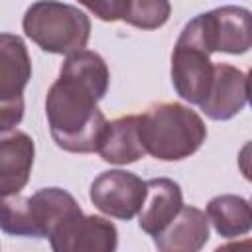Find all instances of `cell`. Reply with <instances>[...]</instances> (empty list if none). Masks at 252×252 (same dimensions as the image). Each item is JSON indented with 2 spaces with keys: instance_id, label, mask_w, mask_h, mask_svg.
Wrapping results in <instances>:
<instances>
[{
  "instance_id": "1",
  "label": "cell",
  "mask_w": 252,
  "mask_h": 252,
  "mask_svg": "<svg viewBox=\"0 0 252 252\" xmlns=\"http://www.w3.org/2000/svg\"><path fill=\"white\" fill-rule=\"evenodd\" d=\"M108 81V67L96 51L81 49L65 57L45 98L49 132L61 150L71 154L96 152L108 124L96 102L106 94Z\"/></svg>"
},
{
  "instance_id": "2",
  "label": "cell",
  "mask_w": 252,
  "mask_h": 252,
  "mask_svg": "<svg viewBox=\"0 0 252 252\" xmlns=\"http://www.w3.org/2000/svg\"><path fill=\"white\" fill-rule=\"evenodd\" d=\"M144 152L161 161H179L193 156L207 138L203 118L185 104L158 102L138 116Z\"/></svg>"
},
{
  "instance_id": "3",
  "label": "cell",
  "mask_w": 252,
  "mask_h": 252,
  "mask_svg": "<svg viewBox=\"0 0 252 252\" xmlns=\"http://www.w3.org/2000/svg\"><path fill=\"white\" fill-rule=\"evenodd\" d=\"M26 35L43 51L71 55L87 47L91 37L89 16L73 4L33 2L22 20Z\"/></svg>"
},
{
  "instance_id": "4",
  "label": "cell",
  "mask_w": 252,
  "mask_h": 252,
  "mask_svg": "<svg viewBox=\"0 0 252 252\" xmlns=\"http://www.w3.org/2000/svg\"><path fill=\"white\" fill-rule=\"evenodd\" d=\"M213 69L211 51L203 43L193 18L181 30L171 53V83L175 93L191 104H201L209 93Z\"/></svg>"
},
{
  "instance_id": "5",
  "label": "cell",
  "mask_w": 252,
  "mask_h": 252,
  "mask_svg": "<svg viewBox=\"0 0 252 252\" xmlns=\"http://www.w3.org/2000/svg\"><path fill=\"white\" fill-rule=\"evenodd\" d=\"M32 79V59L24 39L0 33V132L14 130L24 118V89Z\"/></svg>"
},
{
  "instance_id": "6",
  "label": "cell",
  "mask_w": 252,
  "mask_h": 252,
  "mask_svg": "<svg viewBox=\"0 0 252 252\" xmlns=\"http://www.w3.org/2000/svg\"><path fill=\"white\" fill-rule=\"evenodd\" d=\"M93 205L114 219H134L146 197V181L126 169H108L94 177L89 193Z\"/></svg>"
},
{
  "instance_id": "7",
  "label": "cell",
  "mask_w": 252,
  "mask_h": 252,
  "mask_svg": "<svg viewBox=\"0 0 252 252\" xmlns=\"http://www.w3.org/2000/svg\"><path fill=\"white\" fill-rule=\"evenodd\" d=\"M203 43L211 53L222 51L242 55L250 49V10L242 6H220L195 16Z\"/></svg>"
},
{
  "instance_id": "8",
  "label": "cell",
  "mask_w": 252,
  "mask_h": 252,
  "mask_svg": "<svg viewBox=\"0 0 252 252\" xmlns=\"http://www.w3.org/2000/svg\"><path fill=\"white\" fill-rule=\"evenodd\" d=\"M53 252H116L118 230L98 215H75L59 222L47 236Z\"/></svg>"
},
{
  "instance_id": "9",
  "label": "cell",
  "mask_w": 252,
  "mask_h": 252,
  "mask_svg": "<svg viewBox=\"0 0 252 252\" xmlns=\"http://www.w3.org/2000/svg\"><path fill=\"white\" fill-rule=\"evenodd\" d=\"M248 102V75L228 63H217L205 100L199 104L211 120H230Z\"/></svg>"
},
{
  "instance_id": "10",
  "label": "cell",
  "mask_w": 252,
  "mask_h": 252,
  "mask_svg": "<svg viewBox=\"0 0 252 252\" xmlns=\"http://www.w3.org/2000/svg\"><path fill=\"white\" fill-rule=\"evenodd\" d=\"M35 146L22 130L0 132V197L18 195L30 181Z\"/></svg>"
},
{
  "instance_id": "11",
  "label": "cell",
  "mask_w": 252,
  "mask_h": 252,
  "mask_svg": "<svg viewBox=\"0 0 252 252\" xmlns=\"http://www.w3.org/2000/svg\"><path fill=\"white\" fill-rule=\"evenodd\" d=\"M81 6L102 22L122 20L140 30L161 28L171 12V4L165 0H100L83 2Z\"/></svg>"
},
{
  "instance_id": "12",
  "label": "cell",
  "mask_w": 252,
  "mask_h": 252,
  "mask_svg": "<svg viewBox=\"0 0 252 252\" xmlns=\"http://www.w3.org/2000/svg\"><path fill=\"white\" fill-rule=\"evenodd\" d=\"M183 207V193L177 181L154 177L146 181V197L138 213V224L144 232L159 234Z\"/></svg>"
},
{
  "instance_id": "13",
  "label": "cell",
  "mask_w": 252,
  "mask_h": 252,
  "mask_svg": "<svg viewBox=\"0 0 252 252\" xmlns=\"http://www.w3.org/2000/svg\"><path fill=\"white\" fill-rule=\"evenodd\" d=\"M209 240L207 215L191 205H183L173 220L154 236L159 252H199Z\"/></svg>"
},
{
  "instance_id": "14",
  "label": "cell",
  "mask_w": 252,
  "mask_h": 252,
  "mask_svg": "<svg viewBox=\"0 0 252 252\" xmlns=\"http://www.w3.org/2000/svg\"><path fill=\"white\" fill-rule=\"evenodd\" d=\"M96 152L100 158L114 165H128L138 161L146 152L140 142L138 116H122L106 124Z\"/></svg>"
},
{
  "instance_id": "15",
  "label": "cell",
  "mask_w": 252,
  "mask_h": 252,
  "mask_svg": "<svg viewBox=\"0 0 252 252\" xmlns=\"http://www.w3.org/2000/svg\"><path fill=\"white\" fill-rule=\"evenodd\" d=\"M30 201L39 238H47L59 222L83 213L75 197L61 187H43L35 191Z\"/></svg>"
},
{
  "instance_id": "16",
  "label": "cell",
  "mask_w": 252,
  "mask_h": 252,
  "mask_svg": "<svg viewBox=\"0 0 252 252\" xmlns=\"http://www.w3.org/2000/svg\"><path fill=\"white\" fill-rule=\"evenodd\" d=\"M207 220L224 238H234L250 232V205L240 195H217L207 205Z\"/></svg>"
},
{
  "instance_id": "17",
  "label": "cell",
  "mask_w": 252,
  "mask_h": 252,
  "mask_svg": "<svg viewBox=\"0 0 252 252\" xmlns=\"http://www.w3.org/2000/svg\"><path fill=\"white\" fill-rule=\"evenodd\" d=\"M0 230L12 236H30L39 238L33 215L32 201L24 195L0 197Z\"/></svg>"
},
{
  "instance_id": "18",
  "label": "cell",
  "mask_w": 252,
  "mask_h": 252,
  "mask_svg": "<svg viewBox=\"0 0 252 252\" xmlns=\"http://www.w3.org/2000/svg\"><path fill=\"white\" fill-rule=\"evenodd\" d=\"M215 252H252V240L244 238V240L228 242V244H222V246L215 248Z\"/></svg>"
}]
</instances>
